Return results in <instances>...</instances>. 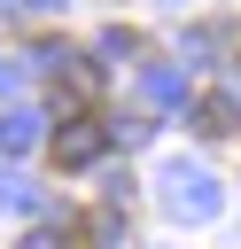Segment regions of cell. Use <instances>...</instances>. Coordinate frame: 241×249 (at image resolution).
I'll return each mask as SVG.
<instances>
[{
  "label": "cell",
  "instance_id": "obj_1",
  "mask_svg": "<svg viewBox=\"0 0 241 249\" xmlns=\"http://www.w3.org/2000/svg\"><path fill=\"white\" fill-rule=\"evenodd\" d=\"M101 140H109V132H101L93 117H70V132H54V163H93Z\"/></svg>",
  "mask_w": 241,
  "mask_h": 249
}]
</instances>
